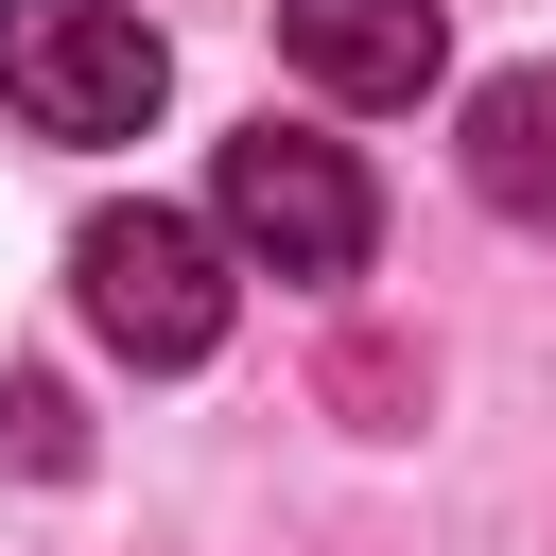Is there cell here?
<instances>
[{"instance_id": "cell-2", "label": "cell", "mask_w": 556, "mask_h": 556, "mask_svg": "<svg viewBox=\"0 0 556 556\" xmlns=\"http://www.w3.org/2000/svg\"><path fill=\"white\" fill-rule=\"evenodd\" d=\"M70 295H87V330H104L122 365H208L226 313H243V261L208 243V208H87Z\"/></svg>"}, {"instance_id": "cell-4", "label": "cell", "mask_w": 556, "mask_h": 556, "mask_svg": "<svg viewBox=\"0 0 556 556\" xmlns=\"http://www.w3.org/2000/svg\"><path fill=\"white\" fill-rule=\"evenodd\" d=\"M278 52L313 104H417L452 70V17L434 0H278Z\"/></svg>"}, {"instance_id": "cell-5", "label": "cell", "mask_w": 556, "mask_h": 556, "mask_svg": "<svg viewBox=\"0 0 556 556\" xmlns=\"http://www.w3.org/2000/svg\"><path fill=\"white\" fill-rule=\"evenodd\" d=\"M469 191L504 226H556V70H486L469 87Z\"/></svg>"}, {"instance_id": "cell-1", "label": "cell", "mask_w": 556, "mask_h": 556, "mask_svg": "<svg viewBox=\"0 0 556 556\" xmlns=\"http://www.w3.org/2000/svg\"><path fill=\"white\" fill-rule=\"evenodd\" d=\"M208 243H226L243 278L348 295V278L382 261V191H365L348 139H313V122H243V139L208 156Z\"/></svg>"}, {"instance_id": "cell-3", "label": "cell", "mask_w": 556, "mask_h": 556, "mask_svg": "<svg viewBox=\"0 0 556 556\" xmlns=\"http://www.w3.org/2000/svg\"><path fill=\"white\" fill-rule=\"evenodd\" d=\"M0 104L35 139H139L174 104V35L139 0H0Z\"/></svg>"}, {"instance_id": "cell-6", "label": "cell", "mask_w": 556, "mask_h": 556, "mask_svg": "<svg viewBox=\"0 0 556 556\" xmlns=\"http://www.w3.org/2000/svg\"><path fill=\"white\" fill-rule=\"evenodd\" d=\"M0 434H17L35 469H70V400H52V382H0Z\"/></svg>"}]
</instances>
